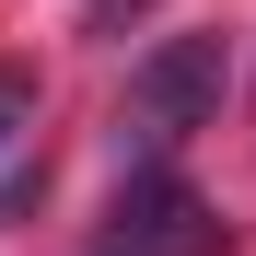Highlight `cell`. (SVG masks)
I'll return each instance as SVG.
<instances>
[{
	"label": "cell",
	"mask_w": 256,
	"mask_h": 256,
	"mask_svg": "<svg viewBox=\"0 0 256 256\" xmlns=\"http://www.w3.org/2000/svg\"><path fill=\"white\" fill-rule=\"evenodd\" d=\"M233 94V35H163V47L128 58V94H116V163H175L198 128H222Z\"/></svg>",
	"instance_id": "obj_1"
},
{
	"label": "cell",
	"mask_w": 256,
	"mask_h": 256,
	"mask_svg": "<svg viewBox=\"0 0 256 256\" xmlns=\"http://www.w3.org/2000/svg\"><path fill=\"white\" fill-rule=\"evenodd\" d=\"M94 256H222V210H210L175 163H140V175L116 186Z\"/></svg>",
	"instance_id": "obj_2"
},
{
	"label": "cell",
	"mask_w": 256,
	"mask_h": 256,
	"mask_svg": "<svg viewBox=\"0 0 256 256\" xmlns=\"http://www.w3.org/2000/svg\"><path fill=\"white\" fill-rule=\"evenodd\" d=\"M35 128V70H0V152Z\"/></svg>",
	"instance_id": "obj_3"
},
{
	"label": "cell",
	"mask_w": 256,
	"mask_h": 256,
	"mask_svg": "<svg viewBox=\"0 0 256 256\" xmlns=\"http://www.w3.org/2000/svg\"><path fill=\"white\" fill-rule=\"evenodd\" d=\"M152 12V0H82V24H94V35H116V24H140Z\"/></svg>",
	"instance_id": "obj_4"
}]
</instances>
